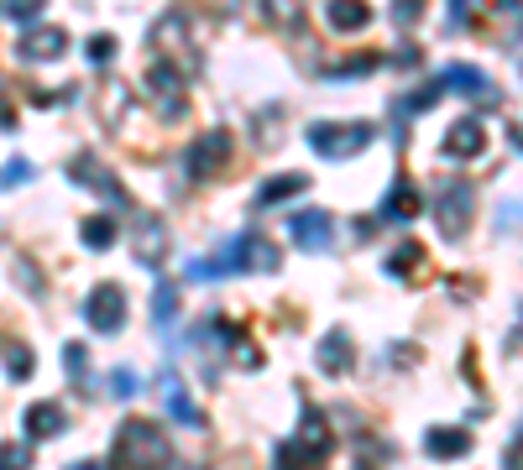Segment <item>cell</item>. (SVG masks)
I'll list each match as a JSON object with an SVG mask.
<instances>
[{
	"label": "cell",
	"mask_w": 523,
	"mask_h": 470,
	"mask_svg": "<svg viewBox=\"0 0 523 470\" xmlns=\"http://www.w3.org/2000/svg\"><path fill=\"white\" fill-rule=\"evenodd\" d=\"M116 470H168L173 465V444L168 434L147 418H126L116 429V450H110Z\"/></svg>",
	"instance_id": "1"
},
{
	"label": "cell",
	"mask_w": 523,
	"mask_h": 470,
	"mask_svg": "<svg viewBox=\"0 0 523 470\" xmlns=\"http://www.w3.org/2000/svg\"><path fill=\"white\" fill-rule=\"evenodd\" d=\"M163 403H168V413H173L178 423H194V429H204V413H199V403L189 397V387L178 382L173 371H163Z\"/></svg>",
	"instance_id": "18"
},
{
	"label": "cell",
	"mask_w": 523,
	"mask_h": 470,
	"mask_svg": "<svg viewBox=\"0 0 523 470\" xmlns=\"http://www.w3.org/2000/svg\"><path fill=\"white\" fill-rule=\"evenodd\" d=\"M152 319H157V329H168L178 319V288H173L168 277L157 282V293H152Z\"/></svg>",
	"instance_id": "23"
},
{
	"label": "cell",
	"mask_w": 523,
	"mask_h": 470,
	"mask_svg": "<svg viewBox=\"0 0 523 470\" xmlns=\"http://www.w3.org/2000/svg\"><path fill=\"white\" fill-rule=\"evenodd\" d=\"M89 356H84V345H63V366H68V376L74 382H89V366H84Z\"/></svg>",
	"instance_id": "31"
},
{
	"label": "cell",
	"mask_w": 523,
	"mask_h": 470,
	"mask_svg": "<svg viewBox=\"0 0 523 470\" xmlns=\"http://www.w3.org/2000/svg\"><path fill=\"white\" fill-rule=\"evenodd\" d=\"M220 470H231V465H220ZM236 470H252V465H246V460H241V455H236Z\"/></svg>",
	"instance_id": "40"
},
{
	"label": "cell",
	"mask_w": 523,
	"mask_h": 470,
	"mask_svg": "<svg viewBox=\"0 0 523 470\" xmlns=\"http://www.w3.org/2000/svg\"><path fill=\"white\" fill-rule=\"evenodd\" d=\"M419 256H424V251H419V241H403V246L388 256V272H393V277H408V272L419 267Z\"/></svg>",
	"instance_id": "26"
},
{
	"label": "cell",
	"mask_w": 523,
	"mask_h": 470,
	"mask_svg": "<svg viewBox=\"0 0 523 470\" xmlns=\"http://www.w3.org/2000/svg\"><path fill=\"white\" fill-rule=\"evenodd\" d=\"M68 178H74V183H84V188H95V194H100L105 204H116V209H126V204H131L126 183H121L116 173H110L95 152H79L74 162H68Z\"/></svg>",
	"instance_id": "8"
},
{
	"label": "cell",
	"mask_w": 523,
	"mask_h": 470,
	"mask_svg": "<svg viewBox=\"0 0 523 470\" xmlns=\"http://www.w3.org/2000/svg\"><path fill=\"white\" fill-rule=\"evenodd\" d=\"M74 470H105V465H100V460H89V465H74Z\"/></svg>",
	"instance_id": "39"
},
{
	"label": "cell",
	"mask_w": 523,
	"mask_h": 470,
	"mask_svg": "<svg viewBox=\"0 0 523 470\" xmlns=\"http://www.w3.org/2000/svg\"><path fill=\"white\" fill-rule=\"evenodd\" d=\"M372 126L367 121H314L309 126V147L320 152V157H356V152H367L372 147Z\"/></svg>",
	"instance_id": "4"
},
{
	"label": "cell",
	"mask_w": 523,
	"mask_h": 470,
	"mask_svg": "<svg viewBox=\"0 0 523 470\" xmlns=\"http://www.w3.org/2000/svg\"><path fill=\"white\" fill-rule=\"evenodd\" d=\"M110 382H116V392H126V397L136 392V376H131V371H116V376H110Z\"/></svg>",
	"instance_id": "37"
},
{
	"label": "cell",
	"mask_w": 523,
	"mask_h": 470,
	"mask_svg": "<svg viewBox=\"0 0 523 470\" xmlns=\"http://www.w3.org/2000/svg\"><path fill=\"white\" fill-rule=\"evenodd\" d=\"M116 58V37H89V63H110Z\"/></svg>",
	"instance_id": "34"
},
{
	"label": "cell",
	"mask_w": 523,
	"mask_h": 470,
	"mask_svg": "<svg viewBox=\"0 0 523 470\" xmlns=\"http://www.w3.org/2000/svg\"><path fill=\"white\" fill-rule=\"evenodd\" d=\"M471 215H476V188L471 183H445L435 194V220H440L445 241H461L471 230Z\"/></svg>",
	"instance_id": "5"
},
{
	"label": "cell",
	"mask_w": 523,
	"mask_h": 470,
	"mask_svg": "<svg viewBox=\"0 0 523 470\" xmlns=\"http://www.w3.org/2000/svg\"><path fill=\"white\" fill-rule=\"evenodd\" d=\"M440 94H445V84H440V79H429V84H424L419 94H408V100H403L398 110H403V115H424L429 105H435V100H440Z\"/></svg>",
	"instance_id": "25"
},
{
	"label": "cell",
	"mask_w": 523,
	"mask_h": 470,
	"mask_svg": "<svg viewBox=\"0 0 523 470\" xmlns=\"http://www.w3.org/2000/svg\"><path fill=\"white\" fill-rule=\"evenodd\" d=\"M163 256H168V225L157 215H142V225H136V262L157 267Z\"/></svg>",
	"instance_id": "16"
},
{
	"label": "cell",
	"mask_w": 523,
	"mask_h": 470,
	"mask_svg": "<svg viewBox=\"0 0 523 470\" xmlns=\"http://www.w3.org/2000/svg\"><path fill=\"white\" fill-rule=\"evenodd\" d=\"M424 450L435 460H461V455H471V434L466 429H429Z\"/></svg>",
	"instance_id": "20"
},
{
	"label": "cell",
	"mask_w": 523,
	"mask_h": 470,
	"mask_svg": "<svg viewBox=\"0 0 523 470\" xmlns=\"http://www.w3.org/2000/svg\"><path fill=\"white\" fill-rule=\"evenodd\" d=\"M16 53L27 58V63H53V58L68 53V32L63 27H21Z\"/></svg>",
	"instance_id": "10"
},
{
	"label": "cell",
	"mask_w": 523,
	"mask_h": 470,
	"mask_svg": "<svg viewBox=\"0 0 523 470\" xmlns=\"http://www.w3.org/2000/svg\"><path fill=\"white\" fill-rule=\"evenodd\" d=\"M231 131H204L199 141H194V147L184 152V173L189 178H215V173H225V168H231Z\"/></svg>",
	"instance_id": "7"
},
{
	"label": "cell",
	"mask_w": 523,
	"mask_h": 470,
	"mask_svg": "<svg viewBox=\"0 0 523 470\" xmlns=\"http://www.w3.org/2000/svg\"><path fill=\"white\" fill-rule=\"evenodd\" d=\"M325 455H330V429H325V418L314 408H304L299 413V434L278 444V465H272V470H309V465H320Z\"/></svg>",
	"instance_id": "2"
},
{
	"label": "cell",
	"mask_w": 523,
	"mask_h": 470,
	"mask_svg": "<svg viewBox=\"0 0 523 470\" xmlns=\"http://www.w3.org/2000/svg\"><path fill=\"white\" fill-rule=\"evenodd\" d=\"M518 74H523V68H518Z\"/></svg>",
	"instance_id": "41"
},
{
	"label": "cell",
	"mask_w": 523,
	"mask_h": 470,
	"mask_svg": "<svg viewBox=\"0 0 523 470\" xmlns=\"http://www.w3.org/2000/svg\"><path fill=\"white\" fill-rule=\"evenodd\" d=\"M21 183H32V162H6L0 168V188H21Z\"/></svg>",
	"instance_id": "33"
},
{
	"label": "cell",
	"mask_w": 523,
	"mask_h": 470,
	"mask_svg": "<svg viewBox=\"0 0 523 470\" xmlns=\"http://www.w3.org/2000/svg\"><path fill=\"white\" fill-rule=\"evenodd\" d=\"M147 94L157 100V110H163V121H178V115L189 110V74H178L173 63L157 58L147 68Z\"/></svg>",
	"instance_id": "6"
},
{
	"label": "cell",
	"mask_w": 523,
	"mask_h": 470,
	"mask_svg": "<svg viewBox=\"0 0 523 470\" xmlns=\"http://www.w3.org/2000/svg\"><path fill=\"white\" fill-rule=\"evenodd\" d=\"M314 361H320V371H325V376H346V371H351V361H356V350H351V329H346V324L325 329V340L314 345Z\"/></svg>",
	"instance_id": "12"
},
{
	"label": "cell",
	"mask_w": 523,
	"mask_h": 470,
	"mask_svg": "<svg viewBox=\"0 0 523 470\" xmlns=\"http://www.w3.org/2000/svg\"><path fill=\"white\" fill-rule=\"evenodd\" d=\"M503 470H523V434L508 444V460H503Z\"/></svg>",
	"instance_id": "35"
},
{
	"label": "cell",
	"mask_w": 523,
	"mask_h": 470,
	"mask_svg": "<svg viewBox=\"0 0 523 470\" xmlns=\"http://www.w3.org/2000/svg\"><path fill=\"white\" fill-rule=\"evenodd\" d=\"M84 319H89V329H100V335H116V329L126 324V288L100 282V288L84 298Z\"/></svg>",
	"instance_id": "9"
},
{
	"label": "cell",
	"mask_w": 523,
	"mask_h": 470,
	"mask_svg": "<svg viewBox=\"0 0 523 470\" xmlns=\"http://www.w3.org/2000/svg\"><path fill=\"white\" fill-rule=\"evenodd\" d=\"M84 246L89 251H110V246H116V220H105V215L84 220Z\"/></svg>",
	"instance_id": "24"
},
{
	"label": "cell",
	"mask_w": 523,
	"mask_h": 470,
	"mask_svg": "<svg viewBox=\"0 0 523 470\" xmlns=\"http://www.w3.org/2000/svg\"><path fill=\"white\" fill-rule=\"evenodd\" d=\"M63 429H68L63 403H32V408H27V418H21V434H27L32 444L53 439V434H63Z\"/></svg>",
	"instance_id": "15"
},
{
	"label": "cell",
	"mask_w": 523,
	"mask_h": 470,
	"mask_svg": "<svg viewBox=\"0 0 523 470\" xmlns=\"http://www.w3.org/2000/svg\"><path fill=\"white\" fill-rule=\"evenodd\" d=\"M309 188V178L304 173H283V178H267L262 188H257V204L267 209V204H288L293 194H304Z\"/></svg>",
	"instance_id": "22"
},
{
	"label": "cell",
	"mask_w": 523,
	"mask_h": 470,
	"mask_svg": "<svg viewBox=\"0 0 523 470\" xmlns=\"http://www.w3.org/2000/svg\"><path fill=\"white\" fill-rule=\"evenodd\" d=\"M450 32H466V0H450Z\"/></svg>",
	"instance_id": "36"
},
{
	"label": "cell",
	"mask_w": 523,
	"mask_h": 470,
	"mask_svg": "<svg viewBox=\"0 0 523 470\" xmlns=\"http://www.w3.org/2000/svg\"><path fill=\"white\" fill-rule=\"evenodd\" d=\"M304 11H309V0H262L267 27H278V32H299L304 27Z\"/></svg>",
	"instance_id": "21"
},
{
	"label": "cell",
	"mask_w": 523,
	"mask_h": 470,
	"mask_svg": "<svg viewBox=\"0 0 523 470\" xmlns=\"http://www.w3.org/2000/svg\"><path fill=\"white\" fill-rule=\"evenodd\" d=\"M330 230H335V225H330L325 209H299V215H293V225H288V235H293V246H299V251H330V246H335Z\"/></svg>",
	"instance_id": "11"
},
{
	"label": "cell",
	"mask_w": 523,
	"mask_h": 470,
	"mask_svg": "<svg viewBox=\"0 0 523 470\" xmlns=\"http://www.w3.org/2000/svg\"><path fill=\"white\" fill-rule=\"evenodd\" d=\"M419 209H424V204H419V188L408 183V178H398V183L388 188V199H382V215H388V220H403V225L414 220Z\"/></svg>",
	"instance_id": "19"
},
{
	"label": "cell",
	"mask_w": 523,
	"mask_h": 470,
	"mask_svg": "<svg viewBox=\"0 0 523 470\" xmlns=\"http://www.w3.org/2000/svg\"><path fill=\"white\" fill-rule=\"evenodd\" d=\"M372 68H377V58H372V53H367V58H346L340 68H330V79H367Z\"/></svg>",
	"instance_id": "27"
},
{
	"label": "cell",
	"mask_w": 523,
	"mask_h": 470,
	"mask_svg": "<svg viewBox=\"0 0 523 470\" xmlns=\"http://www.w3.org/2000/svg\"><path fill=\"white\" fill-rule=\"evenodd\" d=\"M27 465H32L27 444H0V470H27Z\"/></svg>",
	"instance_id": "30"
},
{
	"label": "cell",
	"mask_w": 523,
	"mask_h": 470,
	"mask_svg": "<svg viewBox=\"0 0 523 470\" xmlns=\"http://www.w3.org/2000/svg\"><path fill=\"white\" fill-rule=\"evenodd\" d=\"M440 84L445 89H461V94H471V100H487V105H497L503 94H497V84L482 74V68H471V63H450L445 74H440Z\"/></svg>",
	"instance_id": "14"
},
{
	"label": "cell",
	"mask_w": 523,
	"mask_h": 470,
	"mask_svg": "<svg viewBox=\"0 0 523 470\" xmlns=\"http://www.w3.org/2000/svg\"><path fill=\"white\" fill-rule=\"evenodd\" d=\"M424 0H393V27H419Z\"/></svg>",
	"instance_id": "29"
},
{
	"label": "cell",
	"mask_w": 523,
	"mask_h": 470,
	"mask_svg": "<svg viewBox=\"0 0 523 470\" xmlns=\"http://www.w3.org/2000/svg\"><path fill=\"white\" fill-rule=\"evenodd\" d=\"M48 6V0H6V16L11 21H21V27H32V16Z\"/></svg>",
	"instance_id": "32"
},
{
	"label": "cell",
	"mask_w": 523,
	"mask_h": 470,
	"mask_svg": "<svg viewBox=\"0 0 523 470\" xmlns=\"http://www.w3.org/2000/svg\"><path fill=\"white\" fill-rule=\"evenodd\" d=\"M450 162H471V157H482L487 152V131H482V121L476 115H466V121H456L445 131V147H440Z\"/></svg>",
	"instance_id": "13"
},
{
	"label": "cell",
	"mask_w": 523,
	"mask_h": 470,
	"mask_svg": "<svg viewBox=\"0 0 523 470\" xmlns=\"http://www.w3.org/2000/svg\"><path fill=\"white\" fill-rule=\"evenodd\" d=\"M6 371L16 376V382H27V376H32V350L27 345H11L6 350Z\"/></svg>",
	"instance_id": "28"
},
{
	"label": "cell",
	"mask_w": 523,
	"mask_h": 470,
	"mask_svg": "<svg viewBox=\"0 0 523 470\" xmlns=\"http://www.w3.org/2000/svg\"><path fill=\"white\" fill-rule=\"evenodd\" d=\"M513 141H518V147H523V121H513Z\"/></svg>",
	"instance_id": "38"
},
{
	"label": "cell",
	"mask_w": 523,
	"mask_h": 470,
	"mask_svg": "<svg viewBox=\"0 0 523 470\" xmlns=\"http://www.w3.org/2000/svg\"><path fill=\"white\" fill-rule=\"evenodd\" d=\"M189 27H194L189 11H184V6H173V11L152 27V37H147V42H152V53L163 58V63H173L178 74H194V63H199L194 42H189Z\"/></svg>",
	"instance_id": "3"
},
{
	"label": "cell",
	"mask_w": 523,
	"mask_h": 470,
	"mask_svg": "<svg viewBox=\"0 0 523 470\" xmlns=\"http://www.w3.org/2000/svg\"><path fill=\"white\" fill-rule=\"evenodd\" d=\"M325 21H330V32H367L372 27V6L367 0H330Z\"/></svg>",
	"instance_id": "17"
}]
</instances>
